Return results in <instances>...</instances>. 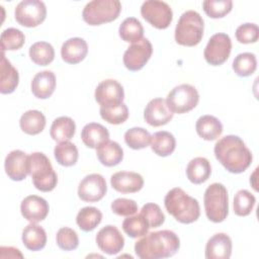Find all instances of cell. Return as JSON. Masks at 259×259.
I'll list each match as a JSON object with an SVG mask.
<instances>
[{
    "label": "cell",
    "instance_id": "cell-11",
    "mask_svg": "<svg viewBox=\"0 0 259 259\" xmlns=\"http://www.w3.org/2000/svg\"><path fill=\"white\" fill-rule=\"evenodd\" d=\"M232 41L227 33L219 32L210 36L204 49L203 56L205 61L212 65L219 66L224 64L230 57Z\"/></svg>",
    "mask_w": 259,
    "mask_h": 259
},
{
    "label": "cell",
    "instance_id": "cell-45",
    "mask_svg": "<svg viewBox=\"0 0 259 259\" xmlns=\"http://www.w3.org/2000/svg\"><path fill=\"white\" fill-rule=\"evenodd\" d=\"M258 37L259 28L255 23H243L236 29V38L241 44H254Z\"/></svg>",
    "mask_w": 259,
    "mask_h": 259
},
{
    "label": "cell",
    "instance_id": "cell-34",
    "mask_svg": "<svg viewBox=\"0 0 259 259\" xmlns=\"http://www.w3.org/2000/svg\"><path fill=\"white\" fill-rule=\"evenodd\" d=\"M54 155L57 162L65 167L75 165L79 157L77 147L70 141L59 143L54 149Z\"/></svg>",
    "mask_w": 259,
    "mask_h": 259
},
{
    "label": "cell",
    "instance_id": "cell-35",
    "mask_svg": "<svg viewBox=\"0 0 259 259\" xmlns=\"http://www.w3.org/2000/svg\"><path fill=\"white\" fill-rule=\"evenodd\" d=\"M29 57L34 64L47 66L53 62L55 50L53 46L47 41H37L29 48Z\"/></svg>",
    "mask_w": 259,
    "mask_h": 259
},
{
    "label": "cell",
    "instance_id": "cell-9",
    "mask_svg": "<svg viewBox=\"0 0 259 259\" xmlns=\"http://www.w3.org/2000/svg\"><path fill=\"white\" fill-rule=\"evenodd\" d=\"M14 15L20 25L35 27L46 19L47 7L39 0H23L16 5Z\"/></svg>",
    "mask_w": 259,
    "mask_h": 259
},
{
    "label": "cell",
    "instance_id": "cell-44",
    "mask_svg": "<svg viewBox=\"0 0 259 259\" xmlns=\"http://www.w3.org/2000/svg\"><path fill=\"white\" fill-rule=\"evenodd\" d=\"M141 214L146 219L150 228H158L165 222V215L160 206L154 202H149L143 205Z\"/></svg>",
    "mask_w": 259,
    "mask_h": 259
},
{
    "label": "cell",
    "instance_id": "cell-3",
    "mask_svg": "<svg viewBox=\"0 0 259 259\" xmlns=\"http://www.w3.org/2000/svg\"><path fill=\"white\" fill-rule=\"evenodd\" d=\"M166 210L179 223L191 224L200 215L198 201L179 187L172 188L164 198Z\"/></svg>",
    "mask_w": 259,
    "mask_h": 259
},
{
    "label": "cell",
    "instance_id": "cell-20",
    "mask_svg": "<svg viewBox=\"0 0 259 259\" xmlns=\"http://www.w3.org/2000/svg\"><path fill=\"white\" fill-rule=\"evenodd\" d=\"M232 254V240L225 233L213 235L206 243V259H229Z\"/></svg>",
    "mask_w": 259,
    "mask_h": 259
},
{
    "label": "cell",
    "instance_id": "cell-15",
    "mask_svg": "<svg viewBox=\"0 0 259 259\" xmlns=\"http://www.w3.org/2000/svg\"><path fill=\"white\" fill-rule=\"evenodd\" d=\"M95 240L99 249L108 255L119 253L124 246V239L119 230L111 225L100 229Z\"/></svg>",
    "mask_w": 259,
    "mask_h": 259
},
{
    "label": "cell",
    "instance_id": "cell-38",
    "mask_svg": "<svg viewBox=\"0 0 259 259\" xmlns=\"http://www.w3.org/2000/svg\"><path fill=\"white\" fill-rule=\"evenodd\" d=\"M125 144L134 149L141 150L149 146L151 142V135L143 127H132L124 134Z\"/></svg>",
    "mask_w": 259,
    "mask_h": 259
},
{
    "label": "cell",
    "instance_id": "cell-31",
    "mask_svg": "<svg viewBox=\"0 0 259 259\" xmlns=\"http://www.w3.org/2000/svg\"><path fill=\"white\" fill-rule=\"evenodd\" d=\"M19 125L22 132L34 136L44 131L46 126V117L39 110H27L21 115Z\"/></svg>",
    "mask_w": 259,
    "mask_h": 259
},
{
    "label": "cell",
    "instance_id": "cell-18",
    "mask_svg": "<svg viewBox=\"0 0 259 259\" xmlns=\"http://www.w3.org/2000/svg\"><path fill=\"white\" fill-rule=\"evenodd\" d=\"M4 166L6 174L14 181H21L29 174L28 156L20 150L11 151L5 158Z\"/></svg>",
    "mask_w": 259,
    "mask_h": 259
},
{
    "label": "cell",
    "instance_id": "cell-4",
    "mask_svg": "<svg viewBox=\"0 0 259 259\" xmlns=\"http://www.w3.org/2000/svg\"><path fill=\"white\" fill-rule=\"evenodd\" d=\"M28 172L37 190L49 192L57 186V173L54 171L51 161L44 153L34 152L28 156Z\"/></svg>",
    "mask_w": 259,
    "mask_h": 259
},
{
    "label": "cell",
    "instance_id": "cell-17",
    "mask_svg": "<svg viewBox=\"0 0 259 259\" xmlns=\"http://www.w3.org/2000/svg\"><path fill=\"white\" fill-rule=\"evenodd\" d=\"M50 207L47 200L37 195L26 196L20 204L22 217L30 223H38L45 220L49 213Z\"/></svg>",
    "mask_w": 259,
    "mask_h": 259
},
{
    "label": "cell",
    "instance_id": "cell-30",
    "mask_svg": "<svg viewBox=\"0 0 259 259\" xmlns=\"http://www.w3.org/2000/svg\"><path fill=\"white\" fill-rule=\"evenodd\" d=\"M75 121L69 116H60L56 118L50 130L51 138L57 142L70 141L75 135Z\"/></svg>",
    "mask_w": 259,
    "mask_h": 259
},
{
    "label": "cell",
    "instance_id": "cell-24",
    "mask_svg": "<svg viewBox=\"0 0 259 259\" xmlns=\"http://www.w3.org/2000/svg\"><path fill=\"white\" fill-rule=\"evenodd\" d=\"M0 72V92L2 94L12 93L18 85L19 75L17 70L6 59L4 51H1Z\"/></svg>",
    "mask_w": 259,
    "mask_h": 259
},
{
    "label": "cell",
    "instance_id": "cell-19",
    "mask_svg": "<svg viewBox=\"0 0 259 259\" xmlns=\"http://www.w3.org/2000/svg\"><path fill=\"white\" fill-rule=\"evenodd\" d=\"M110 184L113 189L121 193H135L144 186L141 174L132 171H119L111 175Z\"/></svg>",
    "mask_w": 259,
    "mask_h": 259
},
{
    "label": "cell",
    "instance_id": "cell-21",
    "mask_svg": "<svg viewBox=\"0 0 259 259\" xmlns=\"http://www.w3.org/2000/svg\"><path fill=\"white\" fill-rule=\"evenodd\" d=\"M88 53L87 42L81 37L67 39L61 48L62 59L68 64H78L84 60Z\"/></svg>",
    "mask_w": 259,
    "mask_h": 259
},
{
    "label": "cell",
    "instance_id": "cell-29",
    "mask_svg": "<svg viewBox=\"0 0 259 259\" xmlns=\"http://www.w3.org/2000/svg\"><path fill=\"white\" fill-rule=\"evenodd\" d=\"M150 143L152 151L160 157H167L171 155L176 147V140L174 136L166 131L155 133L151 136Z\"/></svg>",
    "mask_w": 259,
    "mask_h": 259
},
{
    "label": "cell",
    "instance_id": "cell-43",
    "mask_svg": "<svg viewBox=\"0 0 259 259\" xmlns=\"http://www.w3.org/2000/svg\"><path fill=\"white\" fill-rule=\"evenodd\" d=\"M57 245L64 251H72L77 249L79 245V238L77 233L68 227L61 228L56 236Z\"/></svg>",
    "mask_w": 259,
    "mask_h": 259
},
{
    "label": "cell",
    "instance_id": "cell-5",
    "mask_svg": "<svg viewBox=\"0 0 259 259\" xmlns=\"http://www.w3.org/2000/svg\"><path fill=\"white\" fill-rule=\"evenodd\" d=\"M203 19L194 10H187L181 14L175 27V40L185 47L198 45L203 35Z\"/></svg>",
    "mask_w": 259,
    "mask_h": 259
},
{
    "label": "cell",
    "instance_id": "cell-46",
    "mask_svg": "<svg viewBox=\"0 0 259 259\" xmlns=\"http://www.w3.org/2000/svg\"><path fill=\"white\" fill-rule=\"evenodd\" d=\"M111 210L117 215L130 217L138 211V204L134 199L120 197L112 201Z\"/></svg>",
    "mask_w": 259,
    "mask_h": 259
},
{
    "label": "cell",
    "instance_id": "cell-37",
    "mask_svg": "<svg viewBox=\"0 0 259 259\" xmlns=\"http://www.w3.org/2000/svg\"><path fill=\"white\" fill-rule=\"evenodd\" d=\"M256 68L257 60L253 53H241L233 61V70L240 77L252 75Z\"/></svg>",
    "mask_w": 259,
    "mask_h": 259
},
{
    "label": "cell",
    "instance_id": "cell-22",
    "mask_svg": "<svg viewBox=\"0 0 259 259\" xmlns=\"http://www.w3.org/2000/svg\"><path fill=\"white\" fill-rule=\"evenodd\" d=\"M31 92L39 99L49 98L56 88V76L52 71L46 70L35 74L31 81Z\"/></svg>",
    "mask_w": 259,
    "mask_h": 259
},
{
    "label": "cell",
    "instance_id": "cell-8",
    "mask_svg": "<svg viewBox=\"0 0 259 259\" xmlns=\"http://www.w3.org/2000/svg\"><path fill=\"white\" fill-rule=\"evenodd\" d=\"M199 101L196 88L190 84H181L174 87L167 95L166 102L173 113H185L192 110Z\"/></svg>",
    "mask_w": 259,
    "mask_h": 259
},
{
    "label": "cell",
    "instance_id": "cell-26",
    "mask_svg": "<svg viewBox=\"0 0 259 259\" xmlns=\"http://www.w3.org/2000/svg\"><path fill=\"white\" fill-rule=\"evenodd\" d=\"M211 174V166L209 161L203 157L192 159L186 167V176L193 184H201L205 182Z\"/></svg>",
    "mask_w": 259,
    "mask_h": 259
},
{
    "label": "cell",
    "instance_id": "cell-33",
    "mask_svg": "<svg viewBox=\"0 0 259 259\" xmlns=\"http://www.w3.org/2000/svg\"><path fill=\"white\" fill-rule=\"evenodd\" d=\"M118 32L122 40L134 44L143 38L144 27L136 17H127L119 25Z\"/></svg>",
    "mask_w": 259,
    "mask_h": 259
},
{
    "label": "cell",
    "instance_id": "cell-39",
    "mask_svg": "<svg viewBox=\"0 0 259 259\" xmlns=\"http://www.w3.org/2000/svg\"><path fill=\"white\" fill-rule=\"evenodd\" d=\"M256 202L255 196L246 189L239 190L234 197V212L239 217L251 213Z\"/></svg>",
    "mask_w": 259,
    "mask_h": 259
},
{
    "label": "cell",
    "instance_id": "cell-6",
    "mask_svg": "<svg viewBox=\"0 0 259 259\" xmlns=\"http://www.w3.org/2000/svg\"><path fill=\"white\" fill-rule=\"evenodd\" d=\"M204 210L207 219L222 223L229 213L228 190L222 183H212L204 191Z\"/></svg>",
    "mask_w": 259,
    "mask_h": 259
},
{
    "label": "cell",
    "instance_id": "cell-2",
    "mask_svg": "<svg viewBox=\"0 0 259 259\" xmlns=\"http://www.w3.org/2000/svg\"><path fill=\"white\" fill-rule=\"evenodd\" d=\"M180 247L178 236L170 230L151 232L135 244L136 255L141 259H160L173 256Z\"/></svg>",
    "mask_w": 259,
    "mask_h": 259
},
{
    "label": "cell",
    "instance_id": "cell-10",
    "mask_svg": "<svg viewBox=\"0 0 259 259\" xmlns=\"http://www.w3.org/2000/svg\"><path fill=\"white\" fill-rule=\"evenodd\" d=\"M141 14L145 20L158 29L167 28L172 22L173 12L164 1L147 0L141 6Z\"/></svg>",
    "mask_w": 259,
    "mask_h": 259
},
{
    "label": "cell",
    "instance_id": "cell-27",
    "mask_svg": "<svg viewBox=\"0 0 259 259\" xmlns=\"http://www.w3.org/2000/svg\"><path fill=\"white\" fill-rule=\"evenodd\" d=\"M22 243L30 251H38L45 248L47 244V234L44 228L30 223L22 232Z\"/></svg>",
    "mask_w": 259,
    "mask_h": 259
},
{
    "label": "cell",
    "instance_id": "cell-12",
    "mask_svg": "<svg viewBox=\"0 0 259 259\" xmlns=\"http://www.w3.org/2000/svg\"><path fill=\"white\" fill-rule=\"evenodd\" d=\"M153 53V47L150 40L143 37L141 40L131 45L123 54V65L130 71L141 70L150 60Z\"/></svg>",
    "mask_w": 259,
    "mask_h": 259
},
{
    "label": "cell",
    "instance_id": "cell-7",
    "mask_svg": "<svg viewBox=\"0 0 259 259\" xmlns=\"http://www.w3.org/2000/svg\"><path fill=\"white\" fill-rule=\"evenodd\" d=\"M120 10L121 4L118 0H93L85 5L82 16L89 25H100L116 19Z\"/></svg>",
    "mask_w": 259,
    "mask_h": 259
},
{
    "label": "cell",
    "instance_id": "cell-32",
    "mask_svg": "<svg viewBox=\"0 0 259 259\" xmlns=\"http://www.w3.org/2000/svg\"><path fill=\"white\" fill-rule=\"evenodd\" d=\"M102 220L101 211L94 206H85L79 210L76 217L78 227L84 232L93 231Z\"/></svg>",
    "mask_w": 259,
    "mask_h": 259
},
{
    "label": "cell",
    "instance_id": "cell-41",
    "mask_svg": "<svg viewBox=\"0 0 259 259\" xmlns=\"http://www.w3.org/2000/svg\"><path fill=\"white\" fill-rule=\"evenodd\" d=\"M1 51L19 50L25 41L23 32L17 28L9 27L1 33Z\"/></svg>",
    "mask_w": 259,
    "mask_h": 259
},
{
    "label": "cell",
    "instance_id": "cell-13",
    "mask_svg": "<svg viewBox=\"0 0 259 259\" xmlns=\"http://www.w3.org/2000/svg\"><path fill=\"white\" fill-rule=\"evenodd\" d=\"M107 191L104 177L97 173L85 176L78 187V196L87 202H96L103 198Z\"/></svg>",
    "mask_w": 259,
    "mask_h": 259
},
{
    "label": "cell",
    "instance_id": "cell-14",
    "mask_svg": "<svg viewBox=\"0 0 259 259\" xmlns=\"http://www.w3.org/2000/svg\"><path fill=\"white\" fill-rule=\"evenodd\" d=\"M94 96L95 100L100 104V107H105L122 103L124 91L121 84L116 80L106 79L97 85Z\"/></svg>",
    "mask_w": 259,
    "mask_h": 259
},
{
    "label": "cell",
    "instance_id": "cell-40",
    "mask_svg": "<svg viewBox=\"0 0 259 259\" xmlns=\"http://www.w3.org/2000/svg\"><path fill=\"white\" fill-rule=\"evenodd\" d=\"M102 119L111 124H120L124 122L128 117V108L122 102L117 105L100 107L99 109Z\"/></svg>",
    "mask_w": 259,
    "mask_h": 259
},
{
    "label": "cell",
    "instance_id": "cell-23",
    "mask_svg": "<svg viewBox=\"0 0 259 259\" xmlns=\"http://www.w3.org/2000/svg\"><path fill=\"white\" fill-rule=\"evenodd\" d=\"M81 139L88 148L97 149L99 146L109 141V133L102 124L89 122L82 128Z\"/></svg>",
    "mask_w": 259,
    "mask_h": 259
},
{
    "label": "cell",
    "instance_id": "cell-28",
    "mask_svg": "<svg viewBox=\"0 0 259 259\" xmlns=\"http://www.w3.org/2000/svg\"><path fill=\"white\" fill-rule=\"evenodd\" d=\"M96 155L102 165L112 167L121 162L123 158V150L118 143L107 141L96 149Z\"/></svg>",
    "mask_w": 259,
    "mask_h": 259
},
{
    "label": "cell",
    "instance_id": "cell-1",
    "mask_svg": "<svg viewBox=\"0 0 259 259\" xmlns=\"http://www.w3.org/2000/svg\"><path fill=\"white\" fill-rule=\"evenodd\" d=\"M214 156L218 161L231 173L244 172L252 163L251 151L243 140L234 135L220 139L214 145Z\"/></svg>",
    "mask_w": 259,
    "mask_h": 259
},
{
    "label": "cell",
    "instance_id": "cell-42",
    "mask_svg": "<svg viewBox=\"0 0 259 259\" xmlns=\"http://www.w3.org/2000/svg\"><path fill=\"white\" fill-rule=\"evenodd\" d=\"M202 7L207 16L222 18L232 10L233 2L231 0H205Z\"/></svg>",
    "mask_w": 259,
    "mask_h": 259
},
{
    "label": "cell",
    "instance_id": "cell-16",
    "mask_svg": "<svg viewBox=\"0 0 259 259\" xmlns=\"http://www.w3.org/2000/svg\"><path fill=\"white\" fill-rule=\"evenodd\" d=\"M173 114L167 105L166 99L160 97L149 101L144 110V118L152 126H161L168 123Z\"/></svg>",
    "mask_w": 259,
    "mask_h": 259
},
{
    "label": "cell",
    "instance_id": "cell-36",
    "mask_svg": "<svg viewBox=\"0 0 259 259\" xmlns=\"http://www.w3.org/2000/svg\"><path fill=\"white\" fill-rule=\"evenodd\" d=\"M149 229L148 222L141 213L130 215L122 222V230L131 238L143 237L148 234Z\"/></svg>",
    "mask_w": 259,
    "mask_h": 259
},
{
    "label": "cell",
    "instance_id": "cell-25",
    "mask_svg": "<svg viewBox=\"0 0 259 259\" xmlns=\"http://www.w3.org/2000/svg\"><path fill=\"white\" fill-rule=\"evenodd\" d=\"M197 135L205 141L217 140L223 133V124L213 115H202L196 120L195 124Z\"/></svg>",
    "mask_w": 259,
    "mask_h": 259
},
{
    "label": "cell",
    "instance_id": "cell-47",
    "mask_svg": "<svg viewBox=\"0 0 259 259\" xmlns=\"http://www.w3.org/2000/svg\"><path fill=\"white\" fill-rule=\"evenodd\" d=\"M0 257L1 258H23V255L20 251L13 247H1L0 248Z\"/></svg>",
    "mask_w": 259,
    "mask_h": 259
}]
</instances>
